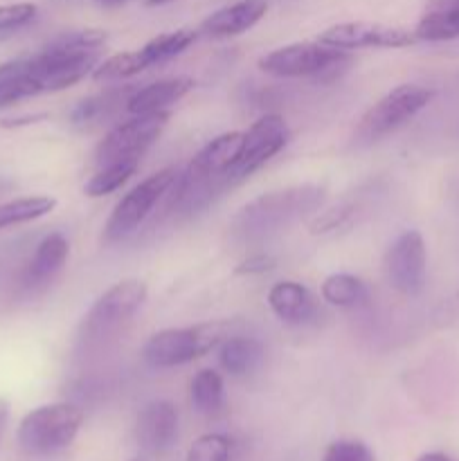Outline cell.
I'll list each match as a JSON object with an SVG mask.
<instances>
[{
  "instance_id": "cell-26",
  "label": "cell",
  "mask_w": 459,
  "mask_h": 461,
  "mask_svg": "<svg viewBox=\"0 0 459 461\" xmlns=\"http://www.w3.org/2000/svg\"><path fill=\"white\" fill-rule=\"evenodd\" d=\"M234 439L223 432L202 435L189 446L187 459L184 461H232Z\"/></svg>"
},
{
  "instance_id": "cell-33",
  "label": "cell",
  "mask_w": 459,
  "mask_h": 461,
  "mask_svg": "<svg viewBox=\"0 0 459 461\" xmlns=\"http://www.w3.org/2000/svg\"><path fill=\"white\" fill-rule=\"evenodd\" d=\"M417 461H454V459L448 457L446 453H426V455H421Z\"/></svg>"
},
{
  "instance_id": "cell-2",
  "label": "cell",
  "mask_w": 459,
  "mask_h": 461,
  "mask_svg": "<svg viewBox=\"0 0 459 461\" xmlns=\"http://www.w3.org/2000/svg\"><path fill=\"white\" fill-rule=\"evenodd\" d=\"M84 426V412L72 403H50L34 408L18 426V446L32 457H50L68 446Z\"/></svg>"
},
{
  "instance_id": "cell-32",
  "label": "cell",
  "mask_w": 459,
  "mask_h": 461,
  "mask_svg": "<svg viewBox=\"0 0 459 461\" xmlns=\"http://www.w3.org/2000/svg\"><path fill=\"white\" fill-rule=\"evenodd\" d=\"M7 421H9V401L0 396V439H3L4 428H7Z\"/></svg>"
},
{
  "instance_id": "cell-3",
  "label": "cell",
  "mask_w": 459,
  "mask_h": 461,
  "mask_svg": "<svg viewBox=\"0 0 459 461\" xmlns=\"http://www.w3.org/2000/svg\"><path fill=\"white\" fill-rule=\"evenodd\" d=\"M228 338V324L205 322L196 327L162 329L153 333L144 345L142 356L151 367L169 369L194 363L210 354Z\"/></svg>"
},
{
  "instance_id": "cell-4",
  "label": "cell",
  "mask_w": 459,
  "mask_h": 461,
  "mask_svg": "<svg viewBox=\"0 0 459 461\" xmlns=\"http://www.w3.org/2000/svg\"><path fill=\"white\" fill-rule=\"evenodd\" d=\"M351 61L349 50L331 48L320 41L284 45L259 59V68L273 77L297 79V77H322L345 68Z\"/></svg>"
},
{
  "instance_id": "cell-31",
  "label": "cell",
  "mask_w": 459,
  "mask_h": 461,
  "mask_svg": "<svg viewBox=\"0 0 459 461\" xmlns=\"http://www.w3.org/2000/svg\"><path fill=\"white\" fill-rule=\"evenodd\" d=\"M45 115H25V117H16V120H3L0 124L4 126V129H16V126H27V124H34V122L43 120Z\"/></svg>"
},
{
  "instance_id": "cell-13",
  "label": "cell",
  "mask_w": 459,
  "mask_h": 461,
  "mask_svg": "<svg viewBox=\"0 0 459 461\" xmlns=\"http://www.w3.org/2000/svg\"><path fill=\"white\" fill-rule=\"evenodd\" d=\"M266 12H268V3L266 0H237V3L210 14L202 21L201 32L205 36H212V39L238 36L243 32L252 30L266 16Z\"/></svg>"
},
{
  "instance_id": "cell-27",
  "label": "cell",
  "mask_w": 459,
  "mask_h": 461,
  "mask_svg": "<svg viewBox=\"0 0 459 461\" xmlns=\"http://www.w3.org/2000/svg\"><path fill=\"white\" fill-rule=\"evenodd\" d=\"M322 461H376L372 448L363 441L338 439L324 450Z\"/></svg>"
},
{
  "instance_id": "cell-36",
  "label": "cell",
  "mask_w": 459,
  "mask_h": 461,
  "mask_svg": "<svg viewBox=\"0 0 459 461\" xmlns=\"http://www.w3.org/2000/svg\"><path fill=\"white\" fill-rule=\"evenodd\" d=\"M97 3L108 5V7H112V5H122V3H124V0H97Z\"/></svg>"
},
{
  "instance_id": "cell-30",
  "label": "cell",
  "mask_w": 459,
  "mask_h": 461,
  "mask_svg": "<svg viewBox=\"0 0 459 461\" xmlns=\"http://www.w3.org/2000/svg\"><path fill=\"white\" fill-rule=\"evenodd\" d=\"M274 266H277V259H274L273 255H268V252H255V255H250L248 259H243L241 264L237 266V270H234V273L237 275H264V273H270Z\"/></svg>"
},
{
  "instance_id": "cell-29",
  "label": "cell",
  "mask_w": 459,
  "mask_h": 461,
  "mask_svg": "<svg viewBox=\"0 0 459 461\" xmlns=\"http://www.w3.org/2000/svg\"><path fill=\"white\" fill-rule=\"evenodd\" d=\"M36 5L32 3H14L0 5V32H12L18 27H25L36 18Z\"/></svg>"
},
{
  "instance_id": "cell-22",
  "label": "cell",
  "mask_w": 459,
  "mask_h": 461,
  "mask_svg": "<svg viewBox=\"0 0 459 461\" xmlns=\"http://www.w3.org/2000/svg\"><path fill=\"white\" fill-rule=\"evenodd\" d=\"M322 300L340 309H356L367 304V284L349 273H333L322 282Z\"/></svg>"
},
{
  "instance_id": "cell-35",
  "label": "cell",
  "mask_w": 459,
  "mask_h": 461,
  "mask_svg": "<svg viewBox=\"0 0 459 461\" xmlns=\"http://www.w3.org/2000/svg\"><path fill=\"white\" fill-rule=\"evenodd\" d=\"M166 3H171V0H147L148 7H156V5H166Z\"/></svg>"
},
{
  "instance_id": "cell-19",
  "label": "cell",
  "mask_w": 459,
  "mask_h": 461,
  "mask_svg": "<svg viewBox=\"0 0 459 461\" xmlns=\"http://www.w3.org/2000/svg\"><path fill=\"white\" fill-rule=\"evenodd\" d=\"M36 95H43V86L27 70L22 59H14L0 66V108H7Z\"/></svg>"
},
{
  "instance_id": "cell-9",
  "label": "cell",
  "mask_w": 459,
  "mask_h": 461,
  "mask_svg": "<svg viewBox=\"0 0 459 461\" xmlns=\"http://www.w3.org/2000/svg\"><path fill=\"white\" fill-rule=\"evenodd\" d=\"M288 140H291V129L282 115L270 113L259 117L250 129L243 131L241 147L228 171L232 185L250 178L256 169L273 160L279 151H284Z\"/></svg>"
},
{
  "instance_id": "cell-12",
  "label": "cell",
  "mask_w": 459,
  "mask_h": 461,
  "mask_svg": "<svg viewBox=\"0 0 459 461\" xmlns=\"http://www.w3.org/2000/svg\"><path fill=\"white\" fill-rule=\"evenodd\" d=\"M135 439L151 455L169 450L178 439V410L171 401L158 399L144 405L135 419Z\"/></svg>"
},
{
  "instance_id": "cell-10",
  "label": "cell",
  "mask_w": 459,
  "mask_h": 461,
  "mask_svg": "<svg viewBox=\"0 0 459 461\" xmlns=\"http://www.w3.org/2000/svg\"><path fill=\"white\" fill-rule=\"evenodd\" d=\"M428 252L418 230H405L385 252V275L394 291L417 297L426 286Z\"/></svg>"
},
{
  "instance_id": "cell-8",
  "label": "cell",
  "mask_w": 459,
  "mask_h": 461,
  "mask_svg": "<svg viewBox=\"0 0 459 461\" xmlns=\"http://www.w3.org/2000/svg\"><path fill=\"white\" fill-rule=\"evenodd\" d=\"M169 111L133 115L130 120L112 126L94 149L97 165H111L120 160H138L169 124Z\"/></svg>"
},
{
  "instance_id": "cell-18",
  "label": "cell",
  "mask_w": 459,
  "mask_h": 461,
  "mask_svg": "<svg viewBox=\"0 0 459 461\" xmlns=\"http://www.w3.org/2000/svg\"><path fill=\"white\" fill-rule=\"evenodd\" d=\"M264 360V347L259 340L248 336L225 338L219 345V365L230 376H248Z\"/></svg>"
},
{
  "instance_id": "cell-15",
  "label": "cell",
  "mask_w": 459,
  "mask_h": 461,
  "mask_svg": "<svg viewBox=\"0 0 459 461\" xmlns=\"http://www.w3.org/2000/svg\"><path fill=\"white\" fill-rule=\"evenodd\" d=\"M268 306L282 322L302 327L318 313L315 297L300 282H277L268 291Z\"/></svg>"
},
{
  "instance_id": "cell-37",
  "label": "cell",
  "mask_w": 459,
  "mask_h": 461,
  "mask_svg": "<svg viewBox=\"0 0 459 461\" xmlns=\"http://www.w3.org/2000/svg\"><path fill=\"white\" fill-rule=\"evenodd\" d=\"M133 461H142V459H133Z\"/></svg>"
},
{
  "instance_id": "cell-34",
  "label": "cell",
  "mask_w": 459,
  "mask_h": 461,
  "mask_svg": "<svg viewBox=\"0 0 459 461\" xmlns=\"http://www.w3.org/2000/svg\"><path fill=\"white\" fill-rule=\"evenodd\" d=\"M12 187H14L12 183H7V180H0V198H3L4 194H7Z\"/></svg>"
},
{
  "instance_id": "cell-1",
  "label": "cell",
  "mask_w": 459,
  "mask_h": 461,
  "mask_svg": "<svg viewBox=\"0 0 459 461\" xmlns=\"http://www.w3.org/2000/svg\"><path fill=\"white\" fill-rule=\"evenodd\" d=\"M324 194H327L324 187L309 183L261 194L234 214L228 228L230 234L234 241L243 243V246L266 241L273 234L282 232L288 225L318 210L327 198Z\"/></svg>"
},
{
  "instance_id": "cell-17",
  "label": "cell",
  "mask_w": 459,
  "mask_h": 461,
  "mask_svg": "<svg viewBox=\"0 0 459 461\" xmlns=\"http://www.w3.org/2000/svg\"><path fill=\"white\" fill-rule=\"evenodd\" d=\"M135 88L130 86H117V88H106L104 93L99 95H90V97L81 99L70 113V124L75 129L81 131H90V129H97L102 126L104 122L111 120L117 111L122 108V104L126 106L129 97L133 95Z\"/></svg>"
},
{
  "instance_id": "cell-14",
  "label": "cell",
  "mask_w": 459,
  "mask_h": 461,
  "mask_svg": "<svg viewBox=\"0 0 459 461\" xmlns=\"http://www.w3.org/2000/svg\"><path fill=\"white\" fill-rule=\"evenodd\" d=\"M68 255H70V243L61 232H52L36 246L25 273H22V286L27 291H39L48 286L54 277L66 266Z\"/></svg>"
},
{
  "instance_id": "cell-28",
  "label": "cell",
  "mask_w": 459,
  "mask_h": 461,
  "mask_svg": "<svg viewBox=\"0 0 459 461\" xmlns=\"http://www.w3.org/2000/svg\"><path fill=\"white\" fill-rule=\"evenodd\" d=\"M351 216H354V205H346V203L331 207V210L320 212L309 225L310 234H328L338 228H345L351 221Z\"/></svg>"
},
{
  "instance_id": "cell-25",
  "label": "cell",
  "mask_w": 459,
  "mask_h": 461,
  "mask_svg": "<svg viewBox=\"0 0 459 461\" xmlns=\"http://www.w3.org/2000/svg\"><path fill=\"white\" fill-rule=\"evenodd\" d=\"M144 70L142 61L138 57V50L135 52H120V54H112V57L104 59V61L97 63V68L93 70V79L94 81H122V79H129V77L140 75Z\"/></svg>"
},
{
  "instance_id": "cell-5",
  "label": "cell",
  "mask_w": 459,
  "mask_h": 461,
  "mask_svg": "<svg viewBox=\"0 0 459 461\" xmlns=\"http://www.w3.org/2000/svg\"><path fill=\"white\" fill-rule=\"evenodd\" d=\"M435 97V90L418 84H400L382 95L372 108L364 111L358 124V138L374 142L385 135L394 133L412 117H417Z\"/></svg>"
},
{
  "instance_id": "cell-11",
  "label": "cell",
  "mask_w": 459,
  "mask_h": 461,
  "mask_svg": "<svg viewBox=\"0 0 459 461\" xmlns=\"http://www.w3.org/2000/svg\"><path fill=\"white\" fill-rule=\"evenodd\" d=\"M320 43L331 45L340 50H360V48H408L417 43V34L403 27L385 25V23L372 21H351L338 23L327 27L318 36Z\"/></svg>"
},
{
  "instance_id": "cell-7",
  "label": "cell",
  "mask_w": 459,
  "mask_h": 461,
  "mask_svg": "<svg viewBox=\"0 0 459 461\" xmlns=\"http://www.w3.org/2000/svg\"><path fill=\"white\" fill-rule=\"evenodd\" d=\"M148 288L142 279H122L94 300L81 322V333L88 340H104L129 322L144 306Z\"/></svg>"
},
{
  "instance_id": "cell-16",
  "label": "cell",
  "mask_w": 459,
  "mask_h": 461,
  "mask_svg": "<svg viewBox=\"0 0 459 461\" xmlns=\"http://www.w3.org/2000/svg\"><path fill=\"white\" fill-rule=\"evenodd\" d=\"M192 88V77H166V79L153 81V84H147L144 88L133 90V95L126 102V111L130 115H147V113L166 111L171 104L180 102Z\"/></svg>"
},
{
  "instance_id": "cell-6",
  "label": "cell",
  "mask_w": 459,
  "mask_h": 461,
  "mask_svg": "<svg viewBox=\"0 0 459 461\" xmlns=\"http://www.w3.org/2000/svg\"><path fill=\"white\" fill-rule=\"evenodd\" d=\"M176 178H178V171L174 167H165V169L156 171L142 183L135 185L129 194H124L112 207L111 216L104 225V239L106 241H122V239L130 237L147 221L158 201L174 187Z\"/></svg>"
},
{
  "instance_id": "cell-21",
  "label": "cell",
  "mask_w": 459,
  "mask_h": 461,
  "mask_svg": "<svg viewBox=\"0 0 459 461\" xmlns=\"http://www.w3.org/2000/svg\"><path fill=\"white\" fill-rule=\"evenodd\" d=\"M196 39L198 32L194 30H176L166 32V34H158L156 39H151L148 43H144L142 48L138 50V57L144 68H151L156 66V63H165L180 57L189 45H194Z\"/></svg>"
},
{
  "instance_id": "cell-38",
  "label": "cell",
  "mask_w": 459,
  "mask_h": 461,
  "mask_svg": "<svg viewBox=\"0 0 459 461\" xmlns=\"http://www.w3.org/2000/svg\"><path fill=\"white\" fill-rule=\"evenodd\" d=\"M457 3H459V0H457Z\"/></svg>"
},
{
  "instance_id": "cell-24",
  "label": "cell",
  "mask_w": 459,
  "mask_h": 461,
  "mask_svg": "<svg viewBox=\"0 0 459 461\" xmlns=\"http://www.w3.org/2000/svg\"><path fill=\"white\" fill-rule=\"evenodd\" d=\"M138 171V160H120L111 162V165H104L88 183L84 185V194L88 198H102L108 194L117 192L122 185H126L130 180V176Z\"/></svg>"
},
{
  "instance_id": "cell-20",
  "label": "cell",
  "mask_w": 459,
  "mask_h": 461,
  "mask_svg": "<svg viewBox=\"0 0 459 461\" xmlns=\"http://www.w3.org/2000/svg\"><path fill=\"white\" fill-rule=\"evenodd\" d=\"M189 399L196 412L214 417L225 408V383L216 369H201L189 383Z\"/></svg>"
},
{
  "instance_id": "cell-23",
  "label": "cell",
  "mask_w": 459,
  "mask_h": 461,
  "mask_svg": "<svg viewBox=\"0 0 459 461\" xmlns=\"http://www.w3.org/2000/svg\"><path fill=\"white\" fill-rule=\"evenodd\" d=\"M54 207H57V201L52 196L14 198V201H7L0 205V230L40 219V216L50 214Z\"/></svg>"
}]
</instances>
